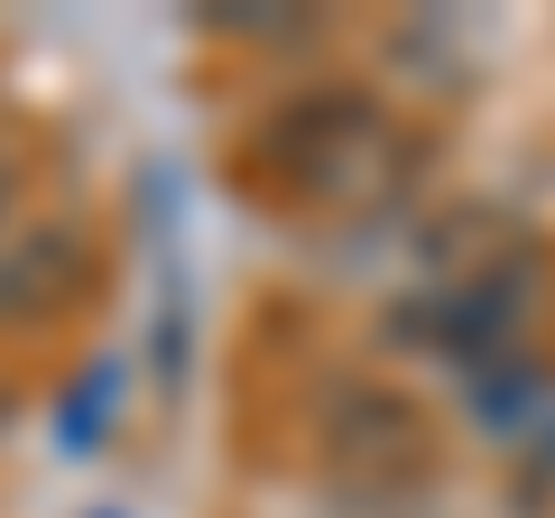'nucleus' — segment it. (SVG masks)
Listing matches in <instances>:
<instances>
[{
  "label": "nucleus",
  "instance_id": "f257e3e1",
  "mask_svg": "<svg viewBox=\"0 0 555 518\" xmlns=\"http://www.w3.org/2000/svg\"><path fill=\"white\" fill-rule=\"evenodd\" d=\"M259 177L315 222H389L426 177V130L361 83L297 93L259 120Z\"/></svg>",
  "mask_w": 555,
  "mask_h": 518
},
{
  "label": "nucleus",
  "instance_id": "f03ea898",
  "mask_svg": "<svg viewBox=\"0 0 555 518\" xmlns=\"http://www.w3.org/2000/svg\"><path fill=\"white\" fill-rule=\"evenodd\" d=\"M528 287H537L528 241L491 213H454V222H436V232L416 241V287L398 297V334L481 371V352L518 324Z\"/></svg>",
  "mask_w": 555,
  "mask_h": 518
},
{
  "label": "nucleus",
  "instance_id": "7ed1b4c3",
  "mask_svg": "<svg viewBox=\"0 0 555 518\" xmlns=\"http://www.w3.org/2000/svg\"><path fill=\"white\" fill-rule=\"evenodd\" d=\"M65 287H75V232L65 222H28V232L0 241V315H28Z\"/></svg>",
  "mask_w": 555,
  "mask_h": 518
},
{
  "label": "nucleus",
  "instance_id": "20e7f679",
  "mask_svg": "<svg viewBox=\"0 0 555 518\" xmlns=\"http://www.w3.org/2000/svg\"><path fill=\"white\" fill-rule=\"evenodd\" d=\"M112 407H120V379H112V371H83V389L65 399V454H83V444H93V426L112 417Z\"/></svg>",
  "mask_w": 555,
  "mask_h": 518
},
{
  "label": "nucleus",
  "instance_id": "39448f33",
  "mask_svg": "<svg viewBox=\"0 0 555 518\" xmlns=\"http://www.w3.org/2000/svg\"><path fill=\"white\" fill-rule=\"evenodd\" d=\"M10 232H28V222H20V158L0 148V241H10Z\"/></svg>",
  "mask_w": 555,
  "mask_h": 518
},
{
  "label": "nucleus",
  "instance_id": "423d86ee",
  "mask_svg": "<svg viewBox=\"0 0 555 518\" xmlns=\"http://www.w3.org/2000/svg\"><path fill=\"white\" fill-rule=\"evenodd\" d=\"M93 518H120V509H93Z\"/></svg>",
  "mask_w": 555,
  "mask_h": 518
}]
</instances>
